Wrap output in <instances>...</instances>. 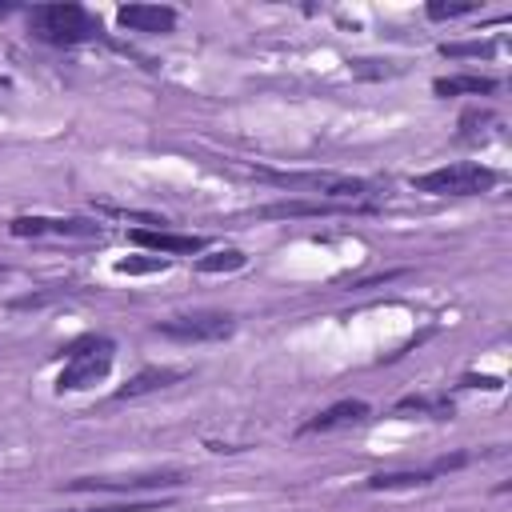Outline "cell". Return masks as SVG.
<instances>
[{"label": "cell", "instance_id": "cell-1", "mask_svg": "<svg viewBox=\"0 0 512 512\" xmlns=\"http://www.w3.org/2000/svg\"><path fill=\"white\" fill-rule=\"evenodd\" d=\"M28 36L48 48H80V44L104 40V24L84 4H32Z\"/></svg>", "mask_w": 512, "mask_h": 512}, {"label": "cell", "instance_id": "cell-2", "mask_svg": "<svg viewBox=\"0 0 512 512\" xmlns=\"http://www.w3.org/2000/svg\"><path fill=\"white\" fill-rule=\"evenodd\" d=\"M260 180H272L280 188H300L324 204H344V208H376L380 184L364 176H344V172H272L256 168Z\"/></svg>", "mask_w": 512, "mask_h": 512}, {"label": "cell", "instance_id": "cell-3", "mask_svg": "<svg viewBox=\"0 0 512 512\" xmlns=\"http://www.w3.org/2000/svg\"><path fill=\"white\" fill-rule=\"evenodd\" d=\"M112 360H116V344L112 336H80L64 348V368L56 372V392H84L92 384H100L108 372H112Z\"/></svg>", "mask_w": 512, "mask_h": 512}, {"label": "cell", "instance_id": "cell-4", "mask_svg": "<svg viewBox=\"0 0 512 512\" xmlns=\"http://www.w3.org/2000/svg\"><path fill=\"white\" fill-rule=\"evenodd\" d=\"M408 184L416 192H428V196H484L500 184V172L480 164V160H452V164H440V168L412 176Z\"/></svg>", "mask_w": 512, "mask_h": 512}, {"label": "cell", "instance_id": "cell-5", "mask_svg": "<svg viewBox=\"0 0 512 512\" xmlns=\"http://www.w3.org/2000/svg\"><path fill=\"white\" fill-rule=\"evenodd\" d=\"M156 332L176 340V344H212V340H228L236 332V316L232 312H180L168 320H156Z\"/></svg>", "mask_w": 512, "mask_h": 512}, {"label": "cell", "instance_id": "cell-6", "mask_svg": "<svg viewBox=\"0 0 512 512\" xmlns=\"http://www.w3.org/2000/svg\"><path fill=\"white\" fill-rule=\"evenodd\" d=\"M188 484L184 468H160V472H140V476H72L64 480L68 492H168Z\"/></svg>", "mask_w": 512, "mask_h": 512}, {"label": "cell", "instance_id": "cell-7", "mask_svg": "<svg viewBox=\"0 0 512 512\" xmlns=\"http://www.w3.org/2000/svg\"><path fill=\"white\" fill-rule=\"evenodd\" d=\"M8 232L16 240H36V236H68V240H92V236H104V224H92V220H80V216H12L8 220Z\"/></svg>", "mask_w": 512, "mask_h": 512}, {"label": "cell", "instance_id": "cell-8", "mask_svg": "<svg viewBox=\"0 0 512 512\" xmlns=\"http://www.w3.org/2000/svg\"><path fill=\"white\" fill-rule=\"evenodd\" d=\"M464 464H472V452H452V456H440V460H432L428 468H416V472H376V476H368V480H364V488H368V492L424 488V484H432L436 476L456 472V468H464Z\"/></svg>", "mask_w": 512, "mask_h": 512}, {"label": "cell", "instance_id": "cell-9", "mask_svg": "<svg viewBox=\"0 0 512 512\" xmlns=\"http://www.w3.org/2000/svg\"><path fill=\"white\" fill-rule=\"evenodd\" d=\"M176 8H168V4H124V8H116V24L124 28V32H152V36H164V32H172L176 28Z\"/></svg>", "mask_w": 512, "mask_h": 512}, {"label": "cell", "instance_id": "cell-10", "mask_svg": "<svg viewBox=\"0 0 512 512\" xmlns=\"http://www.w3.org/2000/svg\"><path fill=\"white\" fill-rule=\"evenodd\" d=\"M132 244L148 248V252H164V256H196L204 252V236H192V232H168V228H132L128 232Z\"/></svg>", "mask_w": 512, "mask_h": 512}, {"label": "cell", "instance_id": "cell-11", "mask_svg": "<svg viewBox=\"0 0 512 512\" xmlns=\"http://www.w3.org/2000/svg\"><path fill=\"white\" fill-rule=\"evenodd\" d=\"M372 416V404L368 400H336V404H328V408H320L316 416H308L304 424H300V432L304 436H312V432H336V428H352V424H364Z\"/></svg>", "mask_w": 512, "mask_h": 512}, {"label": "cell", "instance_id": "cell-12", "mask_svg": "<svg viewBox=\"0 0 512 512\" xmlns=\"http://www.w3.org/2000/svg\"><path fill=\"white\" fill-rule=\"evenodd\" d=\"M176 380H184L180 368H140L128 384H120V388L112 392V400H136V396L160 392V388H168V384H176Z\"/></svg>", "mask_w": 512, "mask_h": 512}, {"label": "cell", "instance_id": "cell-13", "mask_svg": "<svg viewBox=\"0 0 512 512\" xmlns=\"http://www.w3.org/2000/svg\"><path fill=\"white\" fill-rule=\"evenodd\" d=\"M500 88L496 76H480V72H460V76H436L432 92L436 96H492Z\"/></svg>", "mask_w": 512, "mask_h": 512}, {"label": "cell", "instance_id": "cell-14", "mask_svg": "<svg viewBox=\"0 0 512 512\" xmlns=\"http://www.w3.org/2000/svg\"><path fill=\"white\" fill-rule=\"evenodd\" d=\"M456 404L452 396H400L392 404V416H432V420H452Z\"/></svg>", "mask_w": 512, "mask_h": 512}, {"label": "cell", "instance_id": "cell-15", "mask_svg": "<svg viewBox=\"0 0 512 512\" xmlns=\"http://www.w3.org/2000/svg\"><path fill=\"white\" fill-rule=\"evenodd\" d=\"M480 12V0H432L424 8L428 20H460V16H476Z\"/></svg>", "mask_w": 512, "mask_h": 512}, {"label": "cell", "instance_id": "cell-16", "mask_svg": "<svg viewBox=\"0 0 512 512\" xmlns=\"http://www.w3.org/2000/svg\"><path fill=\"white\" fill-rule=\"evenodd\" d=\"M244 264H248V256H244L240 248H220V252H208V256L196 260L200 272H236V268H244Z\"/></svg>", "mask_w": 512, "mask_h": 512}, {"label": "cell", "instance_id": "cell-17", "mask_svg": "<svg viewBox=\"0 0 512 512\" xmlns=\"http://www.w3.org/2000/svg\"><path fill=\"white\" fill-rule=\"evenodd\" d=\"M168 500H120V504H92V508H64V512H164Z\"/></svg>", "mask_w": 512, "mask_h": 512}, {"label": "cell", "instance_id": "cell-18", "mask_svg": "<svg viewBox=\"0 0 512 512\" xmlns=\"http://www.w3.org/2000/svg\"><path fill=\"white\" fill-rule=\"evenodd\" d=\"M496 52V44H484V40H468V44H440V56H452V60H460V56H492Z\"/></svg>", "mask_w": 512, "mask_h": 512}, {"label": "cell", "instance_id": "cell-19", "mask_svg": "<svg viewBox=\"0 0 512 512\" xmlns=\"http://www.w3.org/2000/svg\"><path fill=\"white\" fill-rule=\"evenodd\" d=\"M156 268H168V260H120L116 272H156Z\"/></svg>", "mask_w": 512, "mask_h": 512}, {"label": "cell", "instance_id": "cell-20", "mask_svg": "<svg viewBox=\"0 0 512 512\" xmlns=\"http://www.w3.org/2000/svg\"><path fill=\"white\" fill-rule=\"evenodd\" d=\"M460 388H488V392H500L504 380H500V376H472V372H468V376L460 380Z\"/></svg>", "mask_w": 512, "mask_h": 512}, {"label": "cell", "instance_id": "cell-21", "mask_svg": "<svg viewBox=\"0 0 512 512\" xmlns=\"http://www.w3.org/2000/svg\"><path fill=\"white\" fill-rule=\"evenodd\" d=\"M8 12H16V4H0V16H8Z\"/></svg>", "mask_w": 512, "mask_h": 512}]
</instances>
